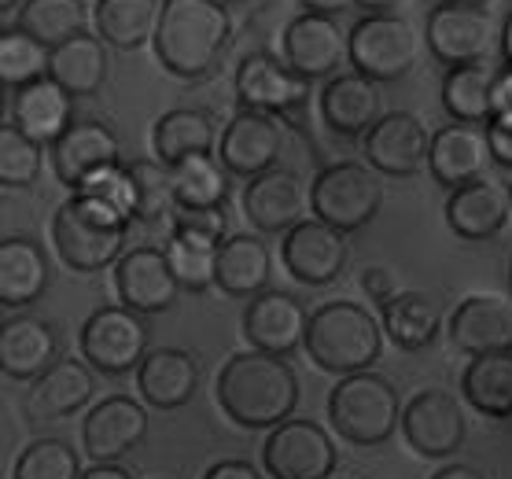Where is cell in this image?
<instances>
[{"label": "cell", "mask_w": 512, "mask_h": 479, "mask_svg": "<svg viewBox=\"0 0 512 479\" xmlns=\"http://www.w3.org/2000/svg\"><path fill=\"white\" fill-rule=\"evenodd\" d=\"M129 177L137 188V218L140 222H159V218H174L177 196H174V177L170 166L159 159H133Z\"/></svg>", "instance_id": "obj_41"}, {"label": "cell", "mask_w": 512, "mask_h": 479, "mask_svg": "<svg viewBox=\"0 0 512 479\" xmlns=\"http://www.w3.org/2000/svg\"><path fill=\"white\" fill-rule=\"evenodd\" d=\"M218 4H225V8H229V4H236V0H218Z\"/></svg>", "instance_id": "obj_58"}, {"label": "cell", "mask_w": 512, "mask_h": 479, "mask_svg": "<svg viewBox=\"0 0 512 479\" xmlns=\"http://www.w3.org/2000/svg\"><path fill=\"white\" fill-rule=\"evenodd\" d=\"M163 251L170 258V269H174L181 288H188V292H207V288L218 284V277H214V269H218V247L196 244L188 236L170 233Z\"/></svg>", "instance_id": "obj_42"}, {"label": "cell", "mask_w": 512, "mask_h": 479, "mask_svg": "<svg viewBox=\"0 0 512 479\" xmlns=\"http://www.w3.org/2000/svg\"><path fill=\"white\" fill-rule=\"evenodd\" d=\"M218 406L240 428H277L299 406V376L277 354L240 351L218 373Z\"/></svg>", "instance_id": "obj_1"}, {"label": "cell", "mask_w": 512, "mask_h": 479, "mask_svg": "<svg viewBox=\"0 0 512 479\" xmlns=\"http://www.w3.org/2000/svg\"><path fill=\"white\" fill-rule=\"evenodd\" d=\"M509 288H512V262H509Z\"/></svg>", "instance_id": "obj_59"}, {"label": "cell", "mask_w": 512, "mask_h": 479, "mask_svg": "<svg viewBox=\"0 0 512 479\" xmlns=\"http://www.w3.org/2000/svg\"><path fill=\"white\" fill-rule=\"evenodd\" d=\"M12 479H82V461L63 439H34L15 461Z\"/></svg>", "instance_id": "obj_43"}, {"label": "cell", "mask_w": 512, "mask_h": 479, "mask_svg": "<svg viewBox=\"0 0 512 479\" xmlns=\"http://www.w3.org/2000/svg\"><path fill=\"white\" fill-rule=\"evenodd\" d=\"M380 310H384V332L402 351H424L435 343L439 328H443V306L428 292H413V288L398 292Z\"/></svg>", "instance_id": "obj_35"}, {"label": "cell", "mask_w": 512, "mask_h": 479, "mask_svg": "<svg viewBox=\"0 0 512 479\" xmlns=\"http://www.w3.org/2000/svg\"><path fill=\"white\" fill-rule=\"evenodd\" d=\"M96 380L93 373L85 369V362H56L48 373H41L34 380V387L26 391V417L30 421H59V417H70L93 398Z\"/></svg>", "instance_id": "obj_29"}, {"label": "cell", "mask_w": 512, "mask_h": 479, "mask_svg": "<svg viewBox=\"0 0 512 479\" xmlns=\"http://www.w3.org/2000/svg\"><path fill=\"white\" fill-rule=\"evenodd\" d=\"M501 56L512 63V15L505 19V26H501Z\"/></svg>", "instance_id": "obj_56"}, {"label": "cell", "mask_w": 512, "mask_h": 479, "mask_svg": "<svg viewBox=\"0 0 512 479\" xmlns=\"http://www.w3.org/2000/svg\"><path fill=\"white\" fill-rule=\"evenodd\" d=\"M144 435H148L144 406L129 395H111L104 402H96L82 421V450L96 465H104V461H118L133 446H140Z\"/></svg>", "instance_id": "obj_20"}, {"label": "cell", "mask_w": 512, "mask_h": 479, "mask_svg": "<svg viewBox=\"0 0 512 479\" xmlns=\"http://www.w3.org/2000/svg\"><path fill=\"white\" fill-rule=\"evenodd\" d=\"M170 233L188 236L196 244L207 247H222L229 240V218H225V207H177L174 218H170Z\"/></svg>", "instance_id": "obj_45"}, {"label": "cell", "mask_w": 512, "mask_h": 479, "mask_svg": "<svg viewBox=\"0 0 512 479\" xmlns=\"http://www.w3.org/2000/svg\"><path fill=\"white\" fill-rule=\"evenodd\" d=\"M214 141H218V126L203 107H174L152 129L155 159L166 166L181 163L188 155H210Z\"/></svg>", "instance_id": "obj_32"}, {"label": "cell", "mask_w": 512, "mask_h": 479, "mask_svg": "<svg viewBox=\"0 0 512 479\" xmlns=\"http://www.w3.org/2000/svg\"><path fill=\"white\" fill-rule=\"evenodd\" d=\"M347 37L339 30L332 15H314L303 12L295 15L284 30V63L291 71L314 82V78H328L343 59H350Z\"/></svg>", "instance_id": "obj_18"}, {"label": "cell", "mask_w": 512, "mask_h": 479, "mask_svg": "<svg viewBox=\"0 0 512 479\" xmlns=\"http://www.w3.org/2000/svg\"><path fill=\"white\" fill-rule=\"evenodd\" d=\"M48 71H52V48L41 45L37 37H30L19 26L0 34V82H4V89L34 85L48 78Z\"/></svg>", "instance_id": "obj_40"}, {"label": "cell", "mask_w": 512, "mask_h": 479, "mask_svg": "<svg viewBox=\"0 0 512 479\" xmlns=\"http://www.w3.org/2000/svg\"><path fill=\"white\" fill-rule=\"evenodd\" d=\"M299 4L314 15H336V12H343V8H350L354 0H299Z\"/></svg>", "instance_id": "obj_52"}, {"label": "cell", "mask_w": 512, "mask_h": 479, "mask_svg": "<svg viewBox=\"0 0 512 479\" xmlns=\"http://www.w3.org/2000/svg\"><path fill=\"white\" fill-rule=\"evenodd\" d=\"M358 8H365L369 15H402L413 0H354Z\"/></svg>", "instance_id": "obj_51"}, {"label": "cell", "mask_w": 512, "mask_h": 479, "mask_svg": "<svg viewBox=\"0 0 512 479\" xmlns=\"http://www.w3.org/2000/svg\"><path fill=\"white\" fill-rule=\"evenodd\" d=\"M159 15H163L159 0H96L93 23L104 45L137 52L140 45L155 41Z\"/></svg>", "instance_id": "obj_34"}, {"label": "cell", "mask_w": 512, "mask_h": 479, "mask_svg": "<svg viewBox=\"0 0 512 479\" xmlns=\"http://www.w3.org/2000/svg\"><path fill=\"white\" fill-rule=\"evenodd\" d=\"M70 111H74V96L56 82V78H41L34 85H23L15 89L12 100V122L15 129H23L30 141L37 144H56L63 133H67L74 122H70Z\"/></svg>", "instance_id": "obj_28"}, {"label": "cell", "mask_w": 512, "mask_h": 479, "mask_svg": "<svg viewBox=\"0 0 512 479\" xmlns=\"http://www.w3.org/2000/svg\"><path fill=\"white\" fill-rule=\"evenodd\" d=\"M494 89H498V71L490 63L450 67V74L443 78L446 115L465 126H490L494 122Z\"/></svg>", "instance_id": "obj_33"}, {"label": "cell", "mask_w": 512, "mask_h": 479, "mask_svg": "<svg viewBox=\"0 0 512 479\" xmlns=\"http://www.w3.org/2000/svg\"><path fill=\"white\" fill-rule=\"evenodd\" d=\"M229 37H233V19L218 0H163L152 45L159 63L174 78L196 82L222 63Z\"/></svg>", "instance_id": "obj_2"}, {"label": "cell", "mask_w": 512, "mask_h": 479, "mask_svg": "<svg viewBox=\"0 0 512 479\" xmlns=\"http://www.w3.org/2000/svg\"><path fill=\"white\" fill-rule=\"evenodd\" d=\"M78 192L104 199L107 207H115L118 214H126L129 222L137 218V188H133L129 166H111V170H104V174L89 177V181H85Z\"/></svg>", "instance_id": "obj_46"}, {"label": "cell", "mask_w": 512, "mask_h": 479, "mask_svg": "<svg viewBox=\"0 0 512 479\" xmlns=\"http://www.w3.org/2000/svg\"><path fill=\"white\" fill-rule=\"evenodd\" d=\"M203 479H262V476H258V468L251 461H218V465L207 468Z\"/></svg>", "instance_id": "obj_49"}, {"label": "cell", "mask_w": 512, "mask_h": 479, "mask_svg": "<svg viewBox=\"0 0 512 479\" xmlns=\"http://www.w3.org/2000/svg\"><path fill=\"white\" fill-rule=\"evenodd\" d=\"M269 273H273V258H269V247L258 240V236H229L222 247H218V288L233 299H255V295L266 292Z\"/></svg>", "instance_id": "obj_31"}, {"label": "cell", "mask_w": 512, "mask_h": 479, "mask_svg": "<svg viewBox=\"0 0 512 479\" xmlns=\"http://www.w3.org/2000/svg\"><path fill=\"white\" fill-rule=\"evenodd\" d=\"M361 288H365V295L373 299V303H391L402 288H398V281H395V273L387 266H365L361 269Z\"/></svg>", "instance_id": "obj_47"}, {"label": "cell", "mask_w": 512, "mask_h": 479, "mask_svg": "<svg viewBox=\"0 0 512 479\" xmlns=\"http://www.w3.org/2000/svg\"><path fill=\"white\" fill-rule=\"evenodd\" d=\"M490 126L512 129V67L498 74V89H494V122Z\"/></svg>", "instance_id": "obj_48"}, {"label": "cell", "mask_w": 512, "mask_h": 479, "mask_svg": "<svg viewBox=\"0 0 512 479\" xmlns=\"http://www.w3.org/2000/svg\"><path fill=\"white\" fill-rule=\"evenodd\" d=\"M450 343L468 358L512 354V303L501 295H468L450 314Z\"/></svg>", "instance_id": "obj_21"}, {"label": "cell", "mask_w": 512, "mask_h": 479, "mask_svg": "<svg viewBox=\"0 0 512 479\" xmlns=\"http://www.w3.org/2000/svg\"><path fill=\"white\" fill-rule=\"evenodd\" d=\"M321 118L332 133L358 137L384 118V96L380 85L369 82L365 74H336L321 93Z\"/></svg>", "instance_id": "obj_26"}, {"label": "cell", "mask_w": 512, "mask_h": 479, "mask_svg": "<svg viewBox=\"0 0 512 479\" xmlns=\"http://www.w3.org/2000/svg\"><path fill=\"white\" fill-rule=\"evenodd\" d=\"M78 343H82V358L93 365L96 373L122 376L133 373V365L144 362L148 328H144L140 314H133L126 306H100L85 317Z\"/></svg>", "instance_id": "obj_8"}, {"label": "cell", "mask_w": 512, "mask_h": 479, "mask_svg": "<svg viewBox=\"0 0 512 479\" xmlns=\"http://www.w3.org/2000/svg\"><path fill=\"white\" fill-rule=\"evenodd\" d=\"M222 166L225 163L214 155H188V159L170 166L177 207H225L229 177Z\"/></svg>", "instance_id": "obj_38"}, {"label": "cell", "mask_w": 512, "mask_h": 479, "mask_svg": "<svg viewBox=\"0 0 512 479\" xmlns=\"http://www.w3.org/2000/svg\"><path fill=\"white\" fill-rule=\"evenodd\" d=\"M487 133H490V152H494V163L509 166L512 170V129L487 126Z\"/></svg>", "instance_id": "obj_50"}, {"label": "cell", "mask_w": 512, "mask_h": 479, "mask_svg": "<svg viewBox=\"0 0 512 479\" xmlns=\"http://www.w3.org/2000/svg\"><path fill=\"white\" fill-rule=\"evenodd\" d=\"M443 4H454V8H479V12H490L498 0H443Z\"/></svg>", "instance_id": "obj_55"}, {"label": "cell", "mask_w": 512, "mask_h": 479, "mask_svg": "<svg viewBox=\"0 0 512 479\" xmlns=\"http://www.w3.org/2000/svg\"><path fill=\"white\" fill-rule=\"evenodd\" d=\"M431 479H487V476H483L479 468H472V465H443Z\"/></svg>", "instance_id": "obj_54"}, {"label": "cell", "mask_w": 512, "mask_h": 479, "mask_svg": "<svg viewBox=\"0 0 512 479\" xmlns=\"http://www.w3.org/2000/svg\"><path fill=\"white\" fill-rule=\"evenodd\" d=\"M177 277L170 258L159 247H133L118 258L115 266V295L118 306L133 314H163L177 299Z\"/></svg>", "instance_id": "obj_14"}, {"label": "cell", "mask_w": 512, "mask_h": 479, "mask_svg": "<svg viewBox=\"0 0 512 479\" xmlns=\"http://www.w3.org/2000/svg\"><path fill=\"white\" fill-rule=\"evenodd\" d=\"M402 398L395 384L380 373L339 376V384L328 391V421L354 446H380L398 432L402 424Z\"/></svg>", "instance_id": "obj_5"}, {"label": "cell", "mask_w": 512, "mask_h": 479, "mask_svg": "<svg viewBox=\"0 0 512 479\" xmlns=\"http://www.w3.org/2000/svg\"><path fill=\"white\" fill-rule=\"evenodd\" d=\"M509 218H512L509 188L490 181V177H479L472 185L454 188L450 199H446V225L454 229V236H461L468 244L498 236L509 225Z\"/></svg>", "instance_id": "obj_24"}, {"label": "cell", "mask_w": 512, "mask_h": 479, "mask_svg": "<svg viewBox=\"0 0 512 479\" xmlns=\"http://www.w3.org/2000/svg\"><path fill=\"white\" fill-rule=\"evenodd\" d=\"M314 218L332 225L339 233H354L369 225L384 207V185L380 174L365 163H332L314 177L310 185Z\"/></svg>", "instance_id": "obj_7"}, {"label": "cell", "mask_w": 512, "mask_h": 479, "mask_svg": "<svg viewBox=\"0 0 512 479\" xmlns=\"http://www.w3.org/2000/svg\"><path fill=\"white\" fill-rule=\"evenodd\" d=\"M107 48L100 37L78 34L70 37L67 45L52 48V71L48 78H56L70 96H96L107 82Z\"/></svg>", "instance_id": "obj_37"}, {"label": "cell", "mask_w": 512, "mask_h": 479, "mask_svg": "<svg viewBox=\"0 0 512 479\" xmlns=\"http://www.w3.org/2000/svg\"><path fill=\"white\" fill-rule=\"evenodd\" d=\"M350 67L369 82H398L420 63L424 37L406 15H365L347 37Z\"/></svg>", "instance_id": "obj_6"}, {"label": "cell", "mask_w": 512, "mask_h": 479, "mask_svg": "<svg viewBox=\"0 0 512 479\" xmlns=\"http://www.w3.org/2000/svg\"><path fill=\"white\" fill-rule=\"evenodd\" d=\"M199 387L196 358L181 347H155L137 365V391L155 409H181Z\"/></svg>", "instance_id": "obj_27"}, {"label": "cell", "mask_w": 512, "mask_h": 479, "mask_svg": "<svg viewBox=\"0 0 512 479\" xmlns=\"http://www.w3.org/2000/svg\"><path fill=\"white\" fill-rule=\"evenodd\" d=\"M468 432L465 409L450 391L424 387L402 409V435L420 457H450L461 450Z\"/></svg>", "instance_id": "obj_10"}, {"label": "cell", "mask_w": 512, "mask_h": 479, "mask_svg": "<svg viewBox=\"0 0 512 479\" xmlns=\"http://www.w3.org/2000/svg\"><path fill=\"white\" fill-rule=\"evenodd\" d=\"M494 19L490 12L479 8H454L443 4L428 15V41L431 56L450 63V67H468V63H487L490 48H494Z\"/></svg>", "instance_id": "obj_16"}, {"label": "cell", "mask_w": 512, "mask_h": 479, "mask_svg": "<svg viewBox=\"0 0 512 479\" xmlns=\"http://www.w3.org/2000/svg\"><path fill=\"white\" fill-rule=\"evenodd\" d=\"M343 236L347 233H339L332 225L306 218L303 225L284 233V244H280L284 269L306 288H325L347 266V240Z\"/></svg>", "instance_id": "obj_15"}, {"label": "cell", "mask_w": 512, "mask_h": 479, "mask_svg": "<svg viewBox=\"0 0 512 479\" xmlns=\"http://www.w3.org/2000/svg\"><path fill=\"white\" fill-rule=\"evenodd\" d=\"M129 218L107 207L104 199L74 192L52 218V244L63 266L74 273H100L122 258Z\"/></svg>", "instance_id": "obj_4"}, {"label": "cell", "mask_w": 512, "mask_h": 479, "mask_svg": "<svg viewBox=\"0 0 512 479\" xmlns=\"http://www.w3.org/2000/svg\"><path fill=\"white\" fill-rule=\"evenodd\" d=\"M48 288V258L45 247L30 236H4L0 244V303L15 306L37 303Z\"/></svg>", "instance_id": "obj_30"}, {"label": "cell", "mask_w": 512, "mask_h": 479, "mask_svg": "<svg viewBox=\"0 0 512 479\" xmlns=\"http://www.w3.org/2000/svg\"><path fill=\"white\" fill-rule=\"evenodd\" d=\"M19 30L48 48L67 45L70 37L85 34L82 0H26L19 8Z\"/></svg>", "instance_id": "obj_39"}, {"label": "cell", "mask_w": 512, "mask_h": 479, "mask_svg": "<svg viewBox=\"0 0 512 479\" xmlns=\"http://www.w3.org/2000/svg\"><path fill=\"white\" fill-rule=\"evenodd\" d=\"M56 328L45 317H8L0 328V369L12 380H37L59 362Z\"/></svg>", "instance_id": "obj_25"}, {"label": "cell", "mask_w": 512, "mask_h": 479, "mask_svg": "<svg viewBox=\"0 0 512 479\" xmlns=\"http://www.w3.org/2000/svg\"><path fill=\"white\" fill-rule=\"evenodd\" d=\"M41 148L45 144L30 141L23 129H15L12 122H4L0 129V185L4 188H30L41 177Z\"/></svg>", "instance_id": "obj_44"}, {"label": "cell", "mask_w": 512, "mask_h": 479, "mask_svg": "<svg viewBox=\"0 0 512 479\" xmlns=\"http://www.w3.org/2000/svg\"><path fill=\"white\" fill-rule=\"evenodd\" d=\"M310 85L291 71L288 63L273 59L269 52H247L236 67V96L244 111H266V115H288L303 107Z\"/></svg>", "instance_id": "obj_17"}, {"label": "cell", "mask_w": 512, "mask_h": 479, "mask_svg": "<svg viewBox=\"0 0 512 479\" xmlns=\"http://www.w3.org/2000/svg\"><path fill=\"white\" fill-rule=\"evenodd\" d=\"M0 8H4V15H8L12 8H19V0H0Z\"/></svg>", "instance_id": "obj_57"}, {"label": "cell", "mask_w": 512, "mask_h": 479, "mask_svg": "<svg viewBox=\"0 0 512 479\" xmlns=\"http://www.w3.org/2000/svg\"><path fill=\"white\" fill-rule=\"evenodd\" d=\"M122 144L104 122H74V126L52 144V170L63 185L74 192L89 181V177L104 174L111 166H122Z\"/></svg>", "instance_id": "obj_22"}, {"label": "cell", "mask_w": 512, "mask_h": 479, "mask_svg": "<svg viewBox=\"0 0 512 479\" xmlns=\"http://www.w3.org/2000/svg\"><path fill=\"white\" fill-rule=\"evenodd\" d=\"M280 152H284V122L280 115H266V111H236L218 144L225 170L247 181L273 170Z\"/></svg>", "instance_id": "obj_13"}, {"label": "cell", "mask_w": 512, "mask_h": 479, "mask_svg": "<svg viewBox=\"0 0 512 479\" xmlns=\"http://www.w3.org/2000/svg\"><path fill=\"white\" fill-rule=\"evenodd\" d=\"M303 347L317 369L354 376L373 369L380 347H384V332L365 306L350 303V299H332L310 314Z\"/></svg>", "instance_id": "obj_3"}, {"label": "cell", "mask_w": 512, "mask_h": 479, "mask_svg": "<svg viewBox=\"0 0 512 479\" xmlns=\"http://www.w3.org/2000/svg\"><path fill=\"white\" fill-rule=\"evenodd\" d=\"M306 325H310L306 306L288 292H262L244 310V339L251 343V351L277 358H288L303 347Z\"/></svg>", "instance_id": "obj_19"}, {"label": "cell", "mask_w": 512, "mask_h": 479, "mask_svg": "<svg viewBox=\"0 0 512 479\" xmlns=\"http://www.w3.org/2000/svg\"><path fill=\"white\" fill-rule=\"evenodd\" d=\"M365 159L376 174L413 177L431 159L428 126L413 111H391L365 133Z\"/></svg>", "instance_id": "obj_12"}, {"label": "cell", "mask_w": 512, "mask_h": 479, "mask_svg": "<svg viewBox=\"0 0 512 479\" xmlns=\"http://www.w3.org/2000/svg\"><path fill=\"white\" fill-rule=\"evenodd\" d=\"M310 211V188L288 166H273L266 174L251 177L244 188V214L258 233H291L295 225L306 222Z\"/></svg>", "instance_id": "obj_11"}, {"label": "cell", "mask_w": 512, "mask_h": 479, "mask_svg": "<svg viewBox=\"0 0 512 479\" xmlns=\"http://www.w3.org/2000/svg\"><path fill=\"white\" fill-rule=\"evenodd\" d=\"M494 159L490 152V133L483 126H443L439 133H431V159L428 170L431 177L446 188L472 185L479 177H487V166Z\"/></svg>", "instance_id": "obj_23"}, {"label": "cell", "mask_w": 512, "mask_h": 479, "mask_svg": "<svg viewBox=\"0 0 512 479\" xmlns=\"http://www.w3.org/2000/svg\"><path fill=\"white\" fill-rule=\"evenodd\" d=\"M82 479H133L122 465L115 461H104V465H93L89 472H82Z\"/></svg>", "instance_id": "obj_53"}, {"label": "cell", "mask_w": 512, "mask_h": 479, "mask_svg": "<svg viewBox=\"0 0 512 479\" xmlns=\"http://www.w3.org/2000/svg\"><path fill=\"white\" fill-rule=\"evenodd\" d=\"M509 196H512V185H509Z\"/></svg>", "instance_id": "obj_60"}, {"label": "cell", "mask_w": 512, "mask_h": 479, "mask_svg": "<svg viewBox=\"0 0 512 479\" xmlns=\"http://www.w3.org/2000/svg\"><path fill=\"white\" fill-rule=\"evenodd\" d=\"M461 395L490 421L512 417V354H479L461 373Z\"/></svg>", "instance_id": "obj_36"}, {"label": "cell", "mask_w": 512, "mask_h": 479, "mask_svg": "<svg viewBox=\"0 0 512 479\" xmlns=\"http://www.w3.org/2000/svg\"><path fill=\"white\" fill-rule=\"evenodd\" d=\"M262 465L273 479H332L336 443L314 421H284L269 432Z\"/></svg>", "instance_id": "obj_9"}]
</instances>
